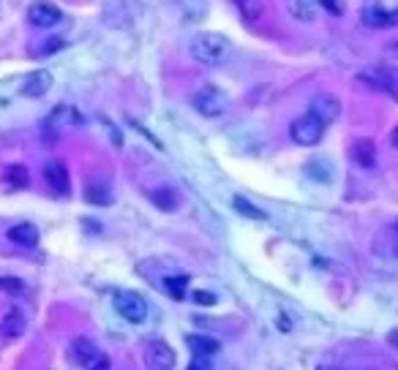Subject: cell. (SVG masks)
<instances>
[{
  "instance_id": "277c9868",
  "label": "cell",
  "mask_w": 398,
  "mask_h": 370,
  "mask_svg": "<svg viewBox=\"0 0 398 370\" xmlns=\"http://www.w3.org/2000/svg\"><path fill=\"white\" fill-rule=\"evenodd\" d=\"M324 128L327 125L317 118V115H303V118H298L295 123H292V128H289V136L298 142V145H303V148H314V145H320L324 136Z\"/></svg>"
},
{
  "instance_id": "1f68e13d",
  "label": "cell",
  "mask_w": 398,
  "mask_h": 370,
  "mask_svg": "<svg viewBox=\"0 0 398 370\" xmlns=\"http://www.w3.org/2000/svg\"><path fill=\"white\" fill-rule=\"evenodd\" d=\"M396 232H398V221H396Z\"/></svg>"
},
{
  "instance_id": "7a4b0ae2",
  "label": "cell",
  "mask_w": 398,
  "mask_h": 370,
  "mask_svg": "<svg viewBox=\"0 0 398 370\" xmlns=\"http://www.w3.org/2000/svg\"><path fill=\"white\" fill-rule=\"evenodd\" d=\"M112 305H115V311H118L125 321H131V324H142L150 313L145 297L137 294V292H128V289H118V292L112 294Z\"/></svg>"
},
{
  "instance_id": "e0dca14e",
  "label": "cell",
  "mask_w": 398,
  "mask_h": 370,
  "mask_svg": "<svg viewBox=\"0 0 398 370\" xmlns=\"http://www.w3.org/2000/svg\"><path fill=\"white\" fill-rule=\"evenodd\" d=\"M8 240H11L14 246L33 248L39 243V229H36L33 223H17V226L8 229Z\"/></svg>"
},
{
  "instance_id": "9c48e42d",
  "label": "cell",
  "mask_w": 398,
  "mask_h": 370,
  "mask_svg": "<svg viewBox=\"0 0 398 370\" xmlns=\"http://www.w3.org/2000/svg\"><path fill=\"white\" fill-rule=\"evenodd\" d=\"M363 25L373 27V30H385V27H396L398 25V8L396 11H387L382 6H366L363 14H360Z\"/></svg>"
},
{
  "instance_id": "4316f807",
  "label": "cell",
  "mask_w": 398,
  "mask_h": 370,
  "mask_svg": "<svg viewBox=\"0 0 398 370\" xmlns=\"http://www.w3.org/2000/svg\"><path fill=\"white\" fill-rule=\"evenodd\" d=\"M186 370H213V365H210V357H199V354H194V360L188 362V368Z\"/></svg>"
},
{
  "instance_id": "5bb4252c",
  "label": "cell",
  "mask_w": 398,
  "mask_h": 370,
  "mask_svg": "<svg viewBox=\"0 0 398 370\" xmlns=\"http://www.w3.org/2000/svg\"><path fill=\"white\" fill-rule=\"evenodd\" d=\"M150 201L158 207V210H164V213H174L177 207H180V194L170 188V185H158L156 191H150L148 194Z\"/></svg>"
},
{
  "instance_id": "8fae6325",
  "label": "cell",
  "mask_w": 398,
  "mask_h": 370,
  "mask_svg": "<svg viewBox=\"0 0 398 370\" xmlns=\"http://www.w3.org/2000/svg\"><path fill=\"white\" fill-rule=\"evenodd\" d=\"M52 87V74L50 71H33V74L27 76L25 82H22V87H20V93L27 96V99H41V96H47Z\"/></svg>"
},
{
  "instance_id": "44dd1931",
  "label": "cell",
  "mask_w": 398,
  "mask_h": 370,
  "mask_svg": "<svg viewBox=\"0 0 398 370\" xmlns=\"http://www.w3.org/2000/svg\"><path fill=\"white\" fill-rule=\"evenodd\" d=\"M232 204H235V210L243 215V218H251V221H265L268 215H265V210H259L254 201H249V199L243 197H235L232 199Z\"/></svg>"
},
{
  "instance_id": "cb8c5ba5",
  "label": "cell",
  "mask_w": 398,
  "mask_h": 370,
  "mask_svg": "<svg viewBox=\"0 0 398 370\" xmlns=\"http://www.w3.org/2000/svg\"><path fill=\"white\" fill-rule=\"evenodd\" d=\"M164 286H167L170 297L183 299V297H186V286H188V278H186V275H180V278H164Z\"/></svg>"
},
{
  "instance_id": "4fadbf2b",
  "label": "cell",
  "mask_w": 398,
  "mask_h": 370,
  "mask_svg": "<svg viewBox=\"0 0 398 370\" xmlns=\"http://www.w3.org/2000/svg\"><path fill=\"white\" fill-rule=\"evenodd\" d=\"M349 155H352V161L357 164V166H363V169H371L373 164H376V145H373V139H357V142H352V150H349Z\"/></svg>"
},
{
  "instance_id": "ffe728a7",
  "label": "cell",
  "mask_w": 398,
  "mask_h": 370,
  "mask_svg": "<svg viewBox=\"0 0 398 370\" xmlns=\"http://www.w3.org/2000/svg\"><path fill=\"white\" fill-rule=\"evenodd\" d=\"M3 180H6L8 185H14V188H27L30 172H27V166H22V164H14V166H6Z\"/></svg>"
},
{
  "instance_id": "2e32d148",
  "label": "cell",
  "mask_w": 398,
  "mask_h": 370,
  "mask_svg": "<svg viewBox=\"0 0 398 370\" xmlns=\"http://www.w3.org/2000/svg\"><path fill=\"white\" fill-rule=\"evenodd\" d=\"M25 327H27V319L20 308H11V311L3 316V321H0V332H3L6 338H20V335L25 332Z\"/></svg>"
},
{
  "instance_id": "7c38bea8",
  "label": "cell",
  "mask_w": 398,
  "mask_h": 370,
  "mask_svg": "<svg viewBox=\"0 0 398 370\" xmlns=\"http://www.w3.org/2000/svg\"><path fill=\"white\" fill-rule=\"evenodd\" d=\"M96 351H99V348L90 343L88 338H76L74 343L69 346V351H66V360H69L74 368H85V365L96 357Z\"/></svg>"
},
{
  "instance_id": "9a60e30c",
  "label": "cell",
  "mask_w": 398,
  "mask_h": 370,
  "mask_svg": "<svg viewBox=\"0 0 398 370\" xmlns=\"http://www.w3.org/2000/svg\"><path fill=\"white\" fill-rule=\"evenodd\" d=\"M238 14L243 17L246 25H259L265 17V0H232Z\"/></svg>"
},
{
  "instance_id": "ac0fdd59",
  "label": "cell",
  "mask_w": 398,
  "mask_h": 370,
  "mask_svg": "<svg viewBox=\"0 0 398 370\" xmlns=\"http://www.w3.org/2000/svg\"><path fill=\"white\" fill-rule=\"evenodd\" d=\"M317 8H320L317 0H289V14H292L298 22H314Z\"/></svg>"
},
{
  "instance_id": "d4e9b609",
  "label": "cell",
  "mask_w": 398,
  "mask_h": 370,
  "mask_svg": "<svg viewBox=\"0 0 398 370\" xmlns=\"http://www.w3.org/2000/svg\"><path fill=\"white\" fill-rule=\"evenodd\" d=\"M324 11H330L333 17H341L347 11V0H317Z\"/></svg>"
},
{
  "instance_id": "30bf717a",
  "label": "cell",
  "mask_w": 398,
  "mask_h": 370,
  "mask_svg": "<svg viewBox=\"0 0 398 370\" xmlns=\"http://www.w3.org/2000/svg\"><path fill=\"white\" fill-rule=\"evenodd\" d=\"M311 115H317L324 125H330L338 115H341V101L330 93H320L317 99L311 101Z\"/></svg>"
},
{
  "instance_id": "3957f363",
  "label": "cell",
  "mask_w": 398,
  "mask_h": 370,
  "mask_svg": "<svg viewBox=\"0 0 398 370\" xmlns=\"http://www.w3.org/2000/svg\"><path fill=\"white\" fill-rule=\"evenodd\" d=\"M191 104H194V109H197L202 118H221L226 112V106H229V99H226L219 87L205 85V87H199L197 93H194Z\"/></svg>"
},
{
  "instance_id": "5b68a950",
  "label": "cell",
  "mask_w": 398,
  "mask_h": 370,
  "mask_svg": "<svg viewBox=\"0 0 398 370\" xmlns=\"http://www.w3.org/2000/svg\"><path fill=\"white\" fill-rule=\"evenodd\" d=\"M63 20V11L52 0H33L27 6V22L33 27H52Z\"/></svg>"
},
{
  "instance_id": "d6986e66",
  "label": "cell",
  "mask_w": 398,
  "mask_h": 370,
  "mask_svg": "<svg viewBox=\"0 0 398 370\" xmlns=\"http://www.w3.org/2000/svg\"><path fill=\"white\" fill-rule=\"evenodd\" d=\"M186 343H188V348H191L194 354H199V357H213V354L221 351V343H219V341L205 338V335H191V338H186Z\"/></svg>"
},
{
  "instance_id": "603a6c76",
  "label": "cell",
  "mask_w": 398,
  "mask_h": 370,
  "mask_svg": "<svg viewBox=\"0 0 398 370\" xmlns=\"http://www.w3.org/2000/svg\"><path fill=\"white\" fill-rule=\"evenodd\" d=\"M0 292H3V294H8V297L25 294V280L11 278V275H3V278H0Z\"/></svg>"
},
{
  "instance_id": "8992f818",
  "label": "cell",
  "mask_w": 398,
  "mask_h": 370,
  "mask_svg": "<svg viewBox=\"0 0 398 370\" xmlns=\"http://www.w3.org/2000/svg\"><path fill=\"white\" fill-rule=\"evenodd\" d=\"M357 79L373 90H382L387 96H398V76L387 69H366V71L357 74Z\"/></svg>"
},
{
  "instance_id": "7402d4cb",
  "label": "cell",
  "mask_w": 398,
  "mask_h": 370,
  "mask_svg": "<svg viewBox=\"0 0 398 370\" xmlns=\"http://www.w3.org/2000/svg\"><path fill=\"white\" fill-rule=\"evenodd\" d=\"M85 199H88L90 204H99V207L112 204V197H109L107 185H99V183H88V188H85Z\"/></svg>"
},
{
  "instance_id": "6da1fadb",
  "label": "cell",
  "mask_w": 398,
  "mask_h": 370,
  "mask_svg": "<svg viewBox=\"0 0 398 370\" xmlns=\"http://www.w3.org/2000/svg\"><path fill=\"white\" fill-rule=\"evenodd\" d=\"M191 57L205 66H224L232 57V41L221 33L202 30L191 38Z\"/></svg>"
},
{
  "instance_id": "484cf974",
  "label": "cell",
  "mask_w": 398,
  "mask_h": 370,
  "mask_svg": "<svg viewBox=\"0 0 398 370\" xmlns=\"http://www.w3.org/2000/svg\"><path fill=\"white\" fill-rule=\"evenodd\" d=\"M85 370H109V357H107V354H101V351H96V357L85 365Z\"/></svg>"
},
{
  "instance_id": "f1b7e54d",
  "label": "cell",
  "mask_w": 398,
  "mask_h": 370,
  "mask_svg": "<svg viewBox=\"0 0 398 370\" xmlns=\"http://www.w3.org/2000/svg\"><path fill=\"white\" fill-rule=\"evenodd\" d=\"M60 47H63V38H55V41H50V44H44L41 55H52V52H57Z\"/></svg>"
},
{
  "instance_id": "f546056e",
  "label": "cell",
  "mask_w": 398,
  "mask_h": 370,
  "mask_svg": "<svg viewBox=\"0 0 398 370\" xmlns=\"http://www.w3.org/2000/svg\"><path fill=\"white\" fill-rule=\"evenodd\" d=\"M390 145H393V148L398 150V125L393 128V134H390Z\"/></svg>"
},
{
  "instance_id": "83f0119b",
  "label": "cell",
  "mask_w": 398,
  "mask_h": 370,
  "mask_svg": "<svg viewBox=\"0 0 398 370\" xmlns=\"http://www.w3.org/2000/svg\"><path fill=\"white\" fill-rule=\"evenodd\" d=\"M194 299L199 305H216V294H207V292H194Z\"/></svg>"
},
{
  "instance_id": "52a82bcc",
  "label": "cell",
  "mask_w": 398,
  "mask_h": 370,
  "mask_svg": "<svg viewBox=\"0 0 398 370\" xmlns=\"http://www.w3.org/2000/svg\"><path fill=\"white\" fill-rule=\"evenodd\" d=\"M145 365H148V370H172L174 365L172 346L164 343V341H153L145 348Z\"/></svg>"
},
{
  "instance_id": "4dcf8cb0",
  "label": "cell",
  "mask_w": 398,
  "mask_h": 370,
  "mask_svg": "<svg viewBox=\"0 0 398 370\" xmlns=\"http://www.w3.org/2000/svg\"><path fill=\"white\" fill-rule=\"evenodd\" d=\"M387 341H390L393 346H398V332H390V338H387Z\"/></svg>"
},
{
  "instance_id": "ba28073f",
  "label": "cell",
  "mask_w": 398,
  "mask_h": 370,
  "mask_svg": "<svg viewBox=\"0 0 398 370\" xmlns=\"http://www.w3.org/2000/svg\"><path fill=\"white\" fill-rule=\"evenodd\" d=\"M44 183L50 185L57 197H66L69 188H71V180H69L66 164H63V161H55V158L47 161V164H44Z\"/></svg>"
}]
</instances>
